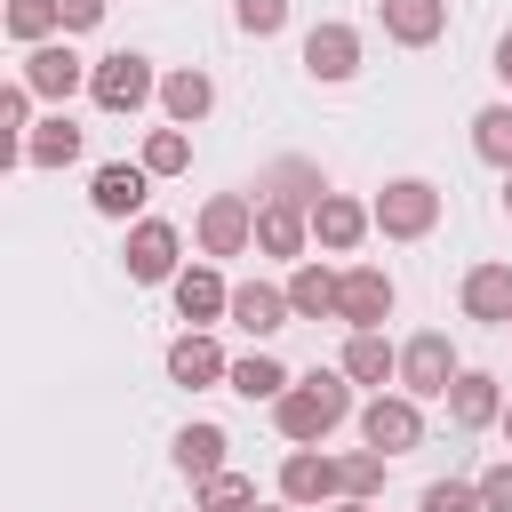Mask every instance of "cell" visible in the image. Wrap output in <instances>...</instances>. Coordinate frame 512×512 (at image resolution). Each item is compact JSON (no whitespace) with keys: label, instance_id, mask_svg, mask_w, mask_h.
<instances>
[{"label":"cell","instance_id":"1","mask_svg":"<svg viewBox=\"0 0 512 512\" xmlns=\"http://www.w3.org/2000/svg\"><path fill=\"white\" fill-rule=\"evenodd\" d=\"M344 416H352V384H344V376H320V368L272 400V424H280V440H296V448H320Z\"/></svg>","mask_w":512,"mask_h":512},{"label":"cell","instance_id":"2","mask_svg":"<svg viewBox=\"0 0 512 512\" xmlns=\"http://www.w3.org/2000/svg\"><path fill=\"white\" fill-rule=\"evenodd\" d=\"M440 224V192L424 184V176H392L384 192H376V232L384 240H424Z\"/></svg>","mask_w":512,"mask_h":512},{"label":"cell","instance_id":"3","mask_svg":"<svg viewBox=\"0 0 512 512\" xmlns=\"http://www.w3.org/2000/svg\"><path fill=\"white\" fill-rule=\"evenodd\" d=\"M456 376H464V360H456V344H448L440 328H424L416 344H400V384H408V400H448Z\"/></svg>","mask_w":512,"mask_h":512},{"label":"cell","instance_id":"4","mask_svg":"<svg viewBox=\"0 0 512 512\" xmlns=\"http://www.w3.org/2000/svg\"><path fill=\"white\" fill-rule=\"evenodd\" d=\"M88 96H96L104 112H144V104L160 96V80H152V64H144V56H128V48H120V56H104V64L88 72Z\"/></svg>","mask_w":512,"mask_h":512},{"label":"cell","instance_id":"5","mask_svg":"<svg viewBox=\"0 0 512 512\" xmlns=\"http://www.w3.org/2000/svg\"><path fill=\"white\" fill-rule=\"evenodd\" d=\"M360 440H368L376 456H408V448L424 440V416H416V400H408V392H376V400L360 408Z\"/></svg>","mask_w":512,"mask_h":512},{"label":"cell","instance_id":"6","mask_svg":"<svg viewBox=\"0 0 512 512\" xmlns=\"http://www.w3.org/2000/svg\"><path fill=\"white\" fill-rule=\"evenodd\" d=\"M344 496V464L336 456H320V448H296L288 464H280V504H336Z\"/></svg>","mask_w":512,"mask_h":512},{"label":"cell","instance_id":"7","mask_svg":"<svg viewBox=\"0 0 512 512\" xmlns=\"http://www.w3.org/2000/svg\"><path fill=\"white\" fill-rule=\"evenodd\" d=\"M248 240H256V208H248L240 192H216V200L200 208V248H208V256H240Z\"/></svg>","mask_w":512,"mask_h":512},{"label":"cell","instance_id":"8","mask_svg":"<svg viewBox=\"0 0 512 512\" xmlns=\"http://www.w3.org/2000/svg\"><path fill=\"white\" fill-rule=\"evenodd\" d=\"M304 72L312 80H352L360 72V32L352 24H312L304 32Z\"/></svg>","mask_w":512,"mask_h":512},{"label":"cell","instance_id":"9","mask_svg":"<svg viewBox=\"0 0 512 512\" xmlns=\"http://www.w3.org/2000/svg\"><path fill=\"white\" fill-rule=\"evenodd\" d=\"M368 224H376V208H360L352 192H320V200H312V232H320V248H336V256L360 248Z\"/></svg>","mask_w":512,"mask_h":512},{"label":"cell","instance_id":"10","mask_svg":"<svg viewBox=\"0 0 512 512\" xmlns=\"http://www.w3.org/2000/svg\"><path fill=\"white\" fill-rule=\"evenodd\" d=\"M80 80H88V64H80L64 40H48V48H24V88H32V96H56V104H64Z\"/></svg>","mask_w":512,"mask_h":512},{"label":"cell","instance_id":"11","mask_svg":"<svg viewBox=\"0 0 512 512\" xmlns=\"http://www.w3.org/2000/svg\"><path fill=\"white\" fill-rule=\"evenodd\" d=\"M128 280H176V224L144 216L128 232Z\"/></svg>","mask_w":512,"mask_h":512},{"label":"cell","instance_id":"12","mask_svg":"<svg viewBox=\"0 0 512 512\" xmlns=\"http://www.w3.org/2000/svg\"><path fill=\"white\" fill-rule=\"evenodd\" d=\"M336 304H344V272H328V264H296L288 272V312L296 320H336Z\"/></svg>","mask_w":512,"mask_h":512},{"label":"cell","instance_id":"13","mask_svg":"<svg viewBox=\"0 0 512 512\" xmlns=\"http://www.w3.org/2000/svg\"><path fill=\"white\" fill-rule=\"evenodd\" d=\"M392 312V272H376V264H352L344 272V304H336V320H352V328H376Z\"/></svg>","mask_w":512,"mask_h":512},{"label":"cell","instance_id":"14","mask_svg":"<svg viewBox=\"0 0 512 512\" xmlns=\"http://www.w3.org/2000/svg\"><path fill=\"white\" fill-rule=\"evenodd\" d=\"M464 312L488 328H512V264H472L464 272Z\"/></svg>","mask_w":512,"mask_h":512},{"label":"cell","instance_id":"15","mask_svg":"<svg viewBox=\"0 0 512 512\" xmlns=\"http://www.w3.org/2000/svg\"><path fill=\"white\" fill-rule=\"evenodd\" d=\"M304 232H312V208H304V200H264V208H256V248H264V256H296Z\"/></svg>","mask_w":512,"mask_h":512},{"label":"cell","instance_id":"16","mask_svg":"<svg viewBox=\"0 0 512 512\" xmlns=\"http://www.w3.org/2000/svg\"><path fill=\"white\" fill-rule=\"evenodd\" d=\"M232 320H240L248 336H280L296 312H288V288H272V280H248V288H232Z\"/></svg>","mask_w":512,"mask_h":512},{"label":"cell","instance_id":"17","mask_svg":"<svg viewBox=\"0 0 512 512\" xmlns=\"http://www.w3.org/2000/svg\"><path fill=\"white\" fill-rule=\"evenodd\" d=\"M344 376H352V384H376V392L400 376V352L384 344V328H352V336H344Z\"/></svg>","mask_w":512,"mask_h":512},{"label":"cell","instance_id":"18","mask_svg":"<svg viewBox=\"0 0 512 512\" xmlns=\"http://www.w3.org/2000/svg\"><path fill=\"white\" fill-rule=\"evenodd\" d=\"M448 416H456V432H480V424H496V416H504V392H496V376L464 368V376L448 384Z\"/></svg>","mask_w":512,"mask_h":512},{"label":"cell","instance_id":"19","mask_svg":"<svg viewBox=\"0 0 512 512\" xmlns=\"http://www.w3.org/2000/svg\"><path fill=\"white\" fill-rule=\"evenodd\" d=\"M384 32L400 48H432L448 32V0H384Z\"/></svg>","mask_w":512,"mask_h":512},{"label":"cell","instance_id":"20","mask_svg":"<svg viewBox=\"0 0 512 512\" xmlns=\"http://www.w3.org/2000/svg\"><path fill=\"white\" fill-rule=\"evenodd\" d=\"M168 376L200 392V384H216V376H232V360L216 352V336H200V328H192V336H176V344H168Z\"/></svg>","mask_w":512,"mask_h":512},{"label":"cell","instance_id":"21","mask_svg":"<svg viewBox=\"0 0 512 512\" xmlns=\"http://www.w3.org/2000/svg\"><path fill=\"white\" fill-rule=\"evenodd\" d=\"M208 104H216V80H208V72H168V80H160V112H168L176 128H200Z\"/></svg>","mask_w":512,"mask_h":512},{"label":"cell","instance_id":"22","mask_svg":"<svg viewBox=\"0 0 512 512\" xmlns=\"http://www.w3.org/2000/svg\"><path fill=\"white\" fill-rule=\"evenodd\" d=\"M224 448H232V440H224V424H184V432H176V472L216 480V472H232V464H224Z\"/></svg>","mask_w":512,"mask_h":512},{"label":"cell","instance_id":"23","mask_svg":"<svg viewBox=\"0 0 512 512\" xmlns=\"http://www.w3.org/2000/svg\"><path fill=\"white\" fill-rule=\"evenodd\" d=\"M144 184H152L144 168H120V160H112V168H96L88 200H96V216H136V208H144Z\"/></svg>","mask_w":512,"mask_h":512},{"label":"cell","instance_id":"24","mask_svg":"<svg viewBox=\"0 0 512 512\" xmlns=\"http://www.w3.org/2000/svg\"><path fill=\"white\" fill-rule=\"evenodd\" d=\"M176 312L200 328V320H216V312H232V288L208 272V264H192V272H176Z\"/></svg>","mask_w":512,"mask_h":512},{"label":"cell","instance_id":"25","mask_svg":"<svg viewBox=\"0 0 512 512\" xmlns=\"http://www.w3.org/2000/svg\"><path fill=\"white\" fill-rule=\"evenodd\" d=\"M24 160H32V168H72V160H80V128H72L64 112H56V120H40V128H32V144H24Z\"/></svg>","mask_w":512,"mask_h":512},{"label":"cell","instance_id":"26","mask_svg":"<svg viewBox=\"0 0 512 512\" xmlns=\"http://www.w3.org/2000/svg\"><path fill=\"white\" fill-rule=\"evenodd\" d=\"M240 400H280L288 392V368L272 360V352H248V360H232V376H224Z\"/></svg>","mask_w":512,"mask_h":512},{"label":"cell","instance_id":"27","mask_svg":"<svg viewBox=\"0 0 512 512\" xmlns=\"http://www.w3.org/2000/svg\"><path fill=\"white\" fill-rule=\"evenodd\" d=\"M472 152H480L488 168H504V176H512V104L472 112Z\"/></svg>","mask_w":512,"mask_h":512},{"label":"cell","instance_id":"28","mask_svg":"<svg viewBox=\"0 0 512 512\" xmlns=\"http://www.w3.org/2000/svg\"><path fill=\"white\" fill-rule=\"evenodd\" d=\"M136 168H144V176H184V168H192V136H184V128H152Z\"/></svg>","mask_w":512,"mask_h":512},{"label":"cell","instance_id":"29","mask_svg":"<svg viewBox=\"0 0 512 512\" xmlns=\"http://www.w3.org/2000/svg\"><path fill=\"white\" fill-rule=\"evenodd\" d=\"M64 16H56V0H8V32L24 40V48H48V32H56Z\"/></svg>","mask_w":512,"mask_h":512},{"label":"cell","instance_id":"30","mask_svg":"<svg viewBox=\"0 0 512 512\" xmlns=\"http://www.w3.org/2000/svg\"><path fill=\"white\" fill-rule=\"evenodd\" d=\"M200 512H256V480H240V472L200 480Z\"/></svg>","mask_w":512,"mask_h":512},{"label":"cell","instance_id":"31","mask_svg":"<svg viewBox=\"0 0 512 512\" xmlns=\"http://www.w3.org/2000/svg\"><path fill=\"white\" fill-rule=\"evenodd\" d=\"M336 464H344V496H352V504H368V496L384 488V464H392V456L360 448V456H336Z\"/></svg>","mask_w":512,"mask_h":512},{"label":"cell","instance_id":"32","mask_svg":"<svg viewBox=\"0 0 512 512\" xmlns=\"http://www.w3.org/2000/svg\"><path fill=\"white\" fill-rule=\"evenodd\" d=\"M0 128H8L16 160H24V144H32V88H24V80H16V88H0Z\"/></svg>","mask_w":512,"mask_h":512},{"label":"cell","instance_id":"33","mask_svg":"<svg viewBox=\"0 0 512 512\" xmlns=\"http://www.w3.org/2000/svg\"><path fill=\"white\" fill-rule=\"evenodd\" d=\"M424 512H488V504H480V480H432Z\"/></svg>","mask_w":512,"mask_h":512},{"label":"cell","instance_id":"34","mask_svg":"<svg viewBox=\"0 0 512 512\" xmlns=\"http://www.w3.org/2000/svg\"><path fill=\"white\" fill-rule=\"evenodd\" d=\"M288 24V0H240V32H256V40H272Z\"/></svg>","mask_w":512,"mask_h":512},{"label":"cell","instance_id":"35","mask_svg":"<svg viewBox=\"0 0 512 512\" xmlns=\"http://www.w3.org/2000/svg\"><path fill=\"white\" fill-rule=\"evenodd\" d=\"M480 504H488V512H512V456L480 472Z\"/></svg>","mask_w":512,"mask_h":512},{"label":"cell","instance_id":"36","mask_svg":"<svg viewBox=\"0 0 512 512\" xmlns=\"http://www.w3.org/2000/svg\"><path fill=\"white\" fill-rule=\"evenodd\" d=\"M56 16H64V32H88V24H104V0H56Z\"/></svg>","mask_w":512,"mask_h":512},{"label":"cell","instance_id":"37","mask_svg":"<svg viewBox=\"0 0 512 512\" xmlns=\"http://www.w3.org/2000/svg\"><path fill=\"white\" fill-rule=\"evenodd\" d=\"M496 72H504V88H512V32L496 40Z\"/></svg>","mask_w":512,"mask_h":512},{"label":"cell","instance_id":"38","mask_svg":"<svg viewBox=\"0 0 512 512\" xmlns=\"http://www.w3.org/2000/svg\"><path fill=\"white\" fill-rule=\"evenodd\" d=\"M328 512H368V504H352V496H336V504H328Z\"/></svg>","mask_w":512,"mask_h":512},{"label":"cell","instance_id":"39","mask_svg":"<svg viewBox=\"0 0 512 512\" xmlns=\"http://www.w3.org/2000/svg\"><path fill=\"white\" fill-rule=\"evenodd\" d=\"M256 512H296V504H256Z\"/></svg>","mask_w":512,"mask_h":512},{"label":"cell","instance_id":"40","mask_svg":"<svg viewBox=\"0 0 512 512\" xmlns=\"http://www.w3.org/2000/svg\"><path fill=\"white\" fill-rule=\"evenodd\" d=\"M504 440H512V400H504Z\"/></svg>","mask_w":512,"mask_h":512},{"label":"cell","instance_id":"41","mask_svg":"<svg viewBox=\"0 0 512 512\" xmlns=\"http://www.w3.org/2000/svg\"><path fill=\"white\" fill-rule=\"evenodd\" d=\"M504 208H512V184H504Z\"/></svg>","mask_w":512,"mask_h":512}]
</instances>
